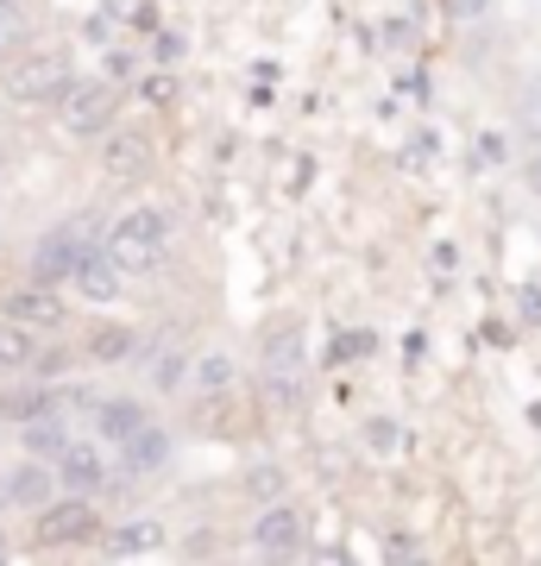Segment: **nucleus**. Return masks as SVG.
Returning a JSON list of instances; mask_svg holds the SVG:
<instances>
[{
  "label": "nucleus",
  "mask_w": 541,
  "mask_h": 566,
  "mask_svg": "<svg viewBox=\"0 0 541 566\" xmlns=\"http://www.w3.org/2000/svg\"><path fill=\"white\" fill-rule=\"evenodd\" d=\"M164 245H170V214H164V208H126L121 221L101 233V252L121 264L126 277L152 271V264L164 259Z\"/></svg>",
  "instance_id": "obj_1"
},
{
  "label": "nucleus",
  "mask_w": 541,
  "mask_h": 566,
  "mask_svg": "<svg viewBox=\"0 0 541 566\" xmlns=\"http://www.w3.org/2000/svg\"><path fill=\"white\" fill-rule=\"evenodd\" d=\"M63 88H70V57H63V51H32V57H20L7 76H0V95L20 102V107L58 102Z\"/></svg>",
  "instance_id": "obj_2"
},
{
  "label": "nucleus",
  "mask_w": 541,
  "mask_h": 566,
  "mask_svg": "<svg viewBox=\"0 0 541 566\" xmlns=\"http://www.w3.org/2000/svg\"><path fill=\"white\" fill-rule=\"evenodd\" d=\"M95 227H101V221H89V214H82V221L51 227V233L39 240V252H32V277H39V283H63V277H76V264L101 245Z\"/></svg>",
  "instance_id": "obj_3"
},
{
  "label": "nucleus",
  "mask_w": 541,
  "mask_h": 566,
  "mask_svg": "<svg viewBox=\"0 0 541 566\" xmlns=\"http://www.w3.org/2000/svg\"><path fill=\"white\" fill-rule=\"evenodd\" d=\"M58 114H63V133H70V139H95V133L114 126L121 95H114V82H70L58 95Z\"/></svg>",
  "instance_id": "obj_4"
},
{
  "label": "nucleus",
  "mask_w": 541,
  "mask_h": 566,
  "mask_svg": "<svg viewBox=\"0 0 541 566\" xmlns=\"http://www.w3.org/2000/svg\"><path fill=\"white\" fill-rule=\"evenodd\" d=\"M101 535V516L89 497H63V504H44L39 510V528H32V542L39 547H82Z\"/></svg>",
  "instance_id": "obj_5"
},
{
  "label": "nucleus",
  "mask_w": 541,
  "mask_h": 566,
  "mask_svg": "<svg viewBox=\"0 0 541 566\" xmlns=\"http://www.w3.org/2000/svg\"><path fill=\"white\" fill-rule=\"evenodd\" d=\"M264 378H271V390H278L283 403L296 397V385H302V327H271L264 334Z\"/></svg>",
  "instance_id": "obj_6"
},
{
  "label": "nucleus",
  "mask_w": 541,
  "mask_h": 566,
  "mask_svg": "<svg viewBox=\"0 0 541 566\" xmlns=\"http://www.w3.org/2000/svg\"><path fill=\"white\" fill-rule=\"evenodd\" d=\"M252 547H259V554H271V560L302 554V547H309V523H302V510L296 504H271L259 523H252Z\"/></svg>",
  "instance_id": "obj_7"
},
{
  "label": "nucleus",
  "mask_w": 541,
  "mask_h": 566,
  "mask_svg": "<svg viewBox=\"0 0 541 566\" xmlns=\"http://www.w3.org/2000/svg\"><path fill=\"white\" fill-rule=\"evenodd\" d=\"M101 170H107L114 182H139L145 170H152V139H145L139 126L107 133V145H101Z\"/></svg>",
  "instance_id": "obj_8"
},
{
  "label": "nucleus",
  "mask_w": 541,
  "mask_h": 566,
  "mask_svg": "<svg viewBox=\"0 0 541 566\" xmlns=\"http://www.w3.org/2000/svg\"><path fill=\"white\" fill-rule=\"evenodd\" d=\"M7 322H20V327H63L70 322V308H63V296L51 290V283H25V290H13L7 296Z\"/></svg>",
  "instance_id": "obj_9"
},
{
  "label": "nucleus",
  "mask_w": 541,
  "mask_h": 566,
  "mask_svg": "<svg viewBox=\"0 0 541 566\" xmlns=\"http://www.w3.org/2000/svg\"><path fill=\"white\" fill-rule=\"evenodd\" d=\"M58 485H70L76 497H89V491L107 485V460H101L89 441H70V447L58 453Z\"/></svg>",
  "instance_id": "obj_10"
},
{
  "label": "nucleus",
  "mask_w": 541,
  "mask_h": 566,
  "mask_svg": "<svg viewBox=\"0 0 541 566\" xmlns=\"http://www.w3.org/2000/svg\"><path fill=\"white\" fill-rule=\"evenodd\" d=\"M170 460V441H164V428H133L121 441V465H126V479H145V472H158V465Z\"/></svg>",
  "instance_id": "obj_11"
},
{
  "label": "nucleus",
  "mask_w": 541,
  "mask_h": 566,
  "mask_svg": "<svg viewBox=\"0 0 541 566\" xmlns=\"http://www.w3.org/2000/svg\"><path fill=\"white\" fill-rule=\"evenodd\" d=\"M121 277H126V271H121L114 259H107L101 245H95V252H89V259L76 264V290L89 296V303H114V296H121Z\"/></svg>",
  "instance_id": "obj_12"
},
{
  "label": "nucleus",
  "mask_w": 541,
  "mask_h": 566,
  "mask_svg": "<svg viewBox=\"0 0 541 566\" xmlns=\"http://www.w3.org/2000/svg\"><path fill=\"white\" fill-rule=\"evenodd\" d=\"M51 485H58V472L39 460H25L7 472V504H51Z\"/></svg>",
  "instance_id": "obj_13"
},
{
  "label": "nucleus",
  "mask_w": 541,
  "mask_h": 566,
  "mask_svg": "<svg viewBox=\"0 0 541 566\" xmlns=\"http://www.w3.org/2000/svg\"><path fill=\"white\" fill-rule=\"evenodd\" d=\"M158 547H164V523H152V516H133V523H121L114 535H107V554H121V560L158 554Z\"/></svg>",
  "instance_id": "obj_14"
},
{
  "label": "nucleus",
  "mask_w": 541,
  "mask_h": 566,
  "mask_svg": "<svg viewBox=\"0 0 541 566\" xmlns=\"http://www.w3.org/2000/svg\"><path fill=\"white\" fill-rule=\"evenodd\" d=\"M25 365H39V327L0 322V371H25Z\"/></svg>",
  "instance_id": "obj_15"
},
{
  "label": "nucleus",
  "mask_w": 541,
  "mask_h": 566,
  "mask_svg": "<svg viewBox=\"0 0 541 566\" xmlns=\"http://www.w3.org/2000/svg\"><path fill=\"white\" fill-rule=\"evenodd\" d=\"M196 428H201V434H240V403H233V390H215V397H201Z\"/></svg>",
  "instance_id": "obj_16"
},
{
  "label": "nucleus",
  "mask_w": 541,
  "mask_h": 566,
  "mask_svg": "<svg viewBox=\"0 0 541 566\" xmlns=\"http://www.w3.org/2000/svg\"><path fill=\"white\" fill-rule=\"evenodd\" d=\"M189 378H196L201 397H215V390H233V378H240V365L227 359V353H201V359H189Z\"/></svg>",
  "instance_id": "obj_17"
},
{
  "label": "nucleus",
  "mask_w": 541,
  "mask_h": 566,
  "mask_svg": "<svg viewBox=\"0 0 541 566\" xmlns=\"http://www.w3.org/2000/svg\"><path fill=\"white\" fill-rule=\"evenodd\" d=\"M25 447H32L39 460H58L63 447H70V428H63L58 416L44 409V416H32V422H25Z\"/></svg>",
  "instance_id": "obj_18"
},
{
  "label": "nucleus",
  "mask_w": 541,
  "mask_h": 566,
  "mask_svg": "<svg viewBox=\"0 0 541 566\" xmlns=\"http://www.w3.org/2000/svg\"><path fill=\"white\" fill-rule=\"evenodd\" d=\"M95 428H101L114 447H121L133 428H145V409H139V403H95Z\"/></svg>",
  "instance_id": "obj_19"
},
{
  "label": "nucleus",
  "mask_w": 541,
  "mask_h": 566,
  "mask_svg": "<svg viewBox=\"0 0 541 566\" xmlns=\"http://www.w3.org/2000/svg\"><path fill=\"white\" fill-rule=\"evenodd\" d=\"M133 346H139L133 327H95V334H89V353H95V359H126Z\"/></svg>",
  "instance_id": "obj_20"
},
{
  "label": "nucleus",
  "mask_w": 541,
  "mask_h": 566,
  "mask_svg": "<svg viewBox=\"0 0 541 566\" xmlns=\"http://www.w3.org/2000/svg\"><path fill=\"white\" fill-rule=\"evenodd\" d=\"M25 39V0H0V51Z\"/></svg>",
  "instance_id": "obj_21"
},
{
  "label": "nucleus",
  "mask_w": 541,
  "mask_h": 566,
  "mask_svg": "<svg viewBox=\"0 0 541 566\" xmlns=\"http://www.w3.org/2000/svg\"><path fill=\"white\" fill-rule=\"evenodd\" d=\"M183 378H189V353H164V359L152 365V385L158 390H177Z\"/></svg>",
  "instance_id": "obj_22"
},
{
  "label": "nucleus",
  "mask_w": 541,
  "mask_h": 566,
  "mask_svg": "<svg viewBox=\"0 0 541 566\" xmlns=\"http://www.w3.org/2000/svg\"><path fill=\"white\" fill-rule=\"evenodd\" d=\"M246 491H252V497H264V504H271V497H278V491H283V472H278V465H259V472L246 479Z\"/></svg>",
  "instance_id": "obj_23"
},
{
  "label": "nucleus",
  "mask_w": 541,
  "mask_h": 566,
  "mask_svg": "<svg viewBox=\"0 0 541 566\" xmlns=\"http://www.w3.org/2000/svg\"><path fill=\"white\" fill-rule=\"evenodd\" d=\"M522 126H529V139L541 145V82H529V88H522Z\"/></svg>",
  "instance_id": "obj_24"
},
{
  "label": "nucleus",
  "mask_w": 541,
  "mask_h": 566,
  "mask_svg": "<svg viewBox=\"0 0 541 566\" xmlns=\"http://www.w3.org/2000/svg\"><path fill=\"white\" fill-rule=\"evenodd\" d=\"M447 7H454L460 20H479V13H485V0H447Z\"/></svg>",
  "instance_id": "obj_25"
},
{
  "label": "nucleus",
  "mask_w": 541,
  "mask_h": 566,
  "mask_svg": "<svg viewBox=\"0 0 541 566\" xmlns=\"http://www.w3.org/2000/svg\"><path fill=\"white\" fill-rule=\"evenodd\" d=\"M529 189H535V196H541V151H535V158H529Z\"/></svg>",
  "instance_id": "obj_26"
},
{
  "label": "nucleus",
  "mask_w": 541,
  "mask_h": 566,
  "mask_svg": "<svg viewBox=\"0 0 541 566\" xmlns=\"http://www.w3.org/2000/svg\"><path fill=\"white\" fill-rule=\"evenodd\" d=\"M0 510H7V472H0Z\"/></svg>",
  "instance_id": "obj_27"
},
{
  "label": "nucleus",
  "mask_w": 541,
  "mask_h": 566,
  "mask_svg": "<svg viewBox=\"0 0 541 566\" xmlns=\"http://www.w3.org/2000/svg\"><path fill=\"white\" fill-rule=\"evenodd\" d=\"M0 560H7V535H0Z\"/></svg>",
  "instance_id": "obj_28"
}]
</instances>
